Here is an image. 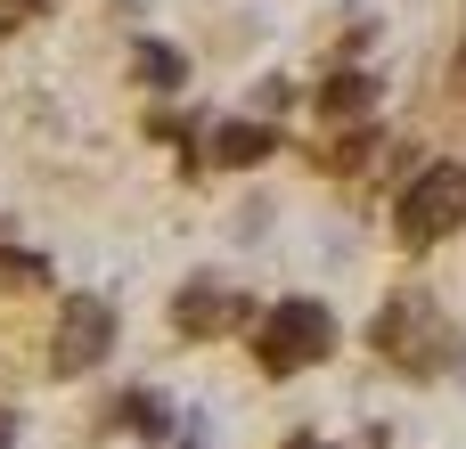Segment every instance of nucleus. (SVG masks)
Wrapping results in <instances>:
<instances>
[{"mask_svg":"<svg viewBox=\"0 0 466 449\" xmlns=\"http://www.w3.org/2000/svg\"><path fill=\"white\" fill-rule=\"evenodd\" d=\"M328 352H336V311H328V303H311V294L279 303V311L262 319V335H254V360H262L270 376H295V368H319Z\"/></svg>","mask_w":466,"mask_h":449,"instance_id":"obj_1","label":"nucleus"},{"mask_svg":"<svg viewBox=\"0 0 466 449\" xmlns=\"http://www.w3.org/2000/svg\"><path fill=\"white\" fill-rule=\"evenodd\" d=\"M369 344H377L393 368H442V360H451V327H442V303H426V294H393V303L377 311Z\"/></svg>","mask_w":466,"mask_h":449,"instance_id":"obj_2","label":"nucleus"},{"mask_svg":"<svg viewBox=\"0 0 466 449\" xmlns=\"http://www.w3.org/2000/svg\"><path fill=\"white\" fill-rule=\"evenodd\" d=\"M459 221H466V172L459 164H426L410 180V196H401V245H434Z\"/></svg>","mask_w":466,"mask_h":449,"instance_id":"obj_3","label":"nucleus"},{"mask_svg":"<svg viewBox=\"0 0 466 449\" xmlns=\"http://www.w3.org/2000/svg\"><path fill=\"white\" fill-rule=\"evenodd\" d=\"M106 352H115V303H98V294H66V311H57V344H49V368H57V376H90Z\"/></svg>","mask_w":466,"mask_h":449,"instance_id":"obj_4","label":"nucleus"},{"mask_svg":"<svg viewBox=\"0 0 466 449\" xmlns=\"http://www.w3.org/2000/svg\"><path fill=\"white\" fill-rule=\"evenodd\" d=\"M246 319V303L229 294V278H188L180 294H172V327L188 335V344H213V335H229Z\"/></svg>","mask_w":466,"mask_h":449,"instance_id":"obj_5","label":"nucleus"},{"mask_svg":"<svg viewBox=\"0 0 466 449\" xmlns=\"http://www.w3.org/2000/svg\"><path fill=\"white\" fill-rule=\"evenodd\" d=\"M270 147H279V131H262V123H213V164H229V172L270 164Z\"/></svg>","mask_w":466,"mask_h":449,"instance_id":"obj_6","label":"nucleus"},{"mask_svg":"<svg viewBox=\"0 0 466 449\" xmlns=\"http://www.w3.org/2000/svg\"><path fill=\"white\" fill-rule=\"evenodd\" d=\"M131 74H139L147 90H164V98H172V90L188 82V57H180L172 41H131Z\"/></svg>","mask_w":466,"mask_h":449,"instance_id":"obj_7","label":"nucleus"},{"mask_svg":"<svg viewBox=\"0 0 466 449\" xmlns=\"http://www.w3.org/2000/svg\"><path fill=\"white\" fill-rule=\"evenodd\" d=\"M319 106H328L336 123H352V115H369V106H377V82H369V74H328Z\"/></svg>","mask_w":466,"mask_h":449,"instance_id":"obj_8","label":"nucleus"},{"mask_svg":"<svg viewBox=\"0 0 466 449\" xmlns=\"http://www.w3.org/2000/svg\"><path fill=\"white\" fill-rule=\"evenodd\" d=\"M123 425H131V434H147V442H164V434H172V401L131 393V401H123Z\"/></svg>","mask_w":466,"mask_h":449,"instance_id":"obj_9","label":"nucleus"},{"mask_svg":"<svg viewBox=\"0 0 466 449\" xmlns=\"http://www.w3.org/2000/svg\"><path fill=\"white\" fill-rule=\"evenodd\" d=\"M49 278V262L41 254H16V245H0V286H41Z\"/></svg>","mask_w":466,"mask_h":449,"instance_id":"obj_10","label":"nucleus"},{"mask_svg":"<svg viewBox=\"0 0 466 449\" xmlns=\"http://www.w3.org/2000/svg\"><path fill=\"white\" fill-rule=\"evenodd\" d=\"M0 449H16V417L8 409H0Z\"/></svg>","mask_w":466,"mask_h":449,"instance_id":"obj_11","label":"nucleus"},{"mask_svg":"<svg viewBox=\"0 0 466 449\" xmlns=\"http://www.w3.org/2000/svg\"><path fill=\"white\" fill-rule=\"evenodd\" d=\"M0 8H33V0H0Z\"/></svg>","mask_w":466,"mask_h":449,"instance_id":"obj_12","label":"nucleus"},{"mask_svg":"<svg viewBox=\"0 0 466 449\" xmlns=\"http://www.w3.org/2000/svg\"><path fill=\"white\" fill-rule=\"evenodd\" d=\"M295 449H319V442H295Z\"/></svg>","mask_w":466,"mask_h":449,"instance_id":"obj_13","label":"nucleus"},{"mask_svg":"<svg viewBox=\"0 0 466 449\" xmlns=\"http://www.w3.org/2000/svg\"><path fill=\"white\" fill-rule=\"evenodd\" d=\"M459 82H466V57H459Z\"/></svg>","mask_w":466,"mask_h":449,"instance_id":"obj_14","label":"nucleus"}]
</instances>
